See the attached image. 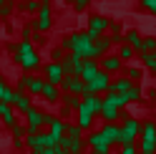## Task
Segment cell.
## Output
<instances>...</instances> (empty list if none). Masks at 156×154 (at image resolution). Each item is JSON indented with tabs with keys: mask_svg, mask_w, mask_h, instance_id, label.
Masks as SVG:
<instances>
[{
	"mask_svg": "<svg viewBox=\"0 0 156 154\" xmlns=\"http://www.w3.org/2000/svg\"><path fill=\"white\" fill-rule=\"evenodd\" d=\"M13 63H15V66H20V68H23L25 73L38 71V68L43 66V61H41V53H38V48L33 46V41H23V38L15 43Z\"/></svg>",
	"mask_w": 156,
	"mask_h": 154,
	"instance_id": "1",
	"label": "cell"
},
{
	"mask_svg": "<svg viewBox=\"0 0 156 154\" xmlns=\"http://www.w3.org/2000/svg\"><path fill=\"white\" fill-rule=\"evenodd\" d=\"M91 43H93V38L86 31H71L61 41V48L66 53H73V56L86 61V58H91Z\"/></svg>",
	"mask_w": 156,
	"mask_h": 154,
	"instance_id": "2",
	"label": "cell"
},
{
	"mask_svg": "<svg viewBox=\"0 0 156 154\" xmlns=\"http://www.w3.org/2000/svg\"><path fill=\"white\" fill-rule=\"evenodd\" d=\"M33 31L38 33H51L53 31V5H41L33 18Z\"/></svg>",
	"mask_w": 156,
	"mask_h": 154,
	"instance_id": "3",
	"label": "cell"
},
{
	"mask_svg": "<svg viewBox=\"0 0 156 154\" xmlns=\"http://www.w3.org/2000/svg\"><path fill=\"white\" fill-rule=\"evenodd\" d=\"M108 25H111V18L103 15V13H91L88 15V25H86V33L91 38H98L103 33H108Z\"/></svg>",
	"mask_w": 156,
	"mask_h": 154,
	"instance_id": "4",
	"label": "cell"
},
{
	"mask_svg": "<svg viewBox=\"0 0 156 154\" xmlns=\"http://www.w3.org/2000/svg\"><path fill=\"white\" fill-rule=\"evenodd\" d=\"M111 86V76L106 73V71H98L93 76V79L86 83V89H83V96H101V94H106V89Z\"/></svg>",
	"mask_w": 156,
	"mask_h": 154,
	"instance_id": "5",
	"label": "cell"
},
{
	"mask_svg": "<svg viewBox=\"0 0 156 154\" xmlns=\"http://www.w3.org/2000/svg\"><path fill=\"white\" fill-rule=\"evenodd\" d=\"M86 147H88L91 152H96V154H111V144L103 139L101 129H91L88 131V137H86Z\"/></svg>",
	"mask_w": 156,
	"mask_h": 154,
	"instance_id": "6",
	"label": "cell"
},
{
	"mask_svg": "<svg viewBox=\"0 0 156 154\" xmlns=\"http://www.w3.org/2000/svg\"><path fill=\"white\" fill-rule=\"evenodd\" d=\"M98 66H101V71H106L108 76H121L126 63L111 51V53H106V56H101V58H98Z\"/></svg>",
	"mask_w": 156,
	"mask_h": 154,
	"instance_id": "7",
	"label": "cell"
},
{
	"mask_svg": "<svg viewBox=\"0 0 156 154\" xmlns=\"http://www.w3.org/2000/svg\"><path fill=\"white\" fill-rule=\"evenodd\" d=\"M23 124H25V129H28V134H35V131H41L43 129V109H38L35 104L30 109H28L25 114H23Z\"/></svg>",
	"mask_w": 156,
	"mask_h": 154,
	"instance_id": "8",
	"label": "cell"
},
{
	"mask_svg": "<svg viewBox=\"0 0 156 154\" xmlns=\"http://www.w3.org/2000/svg\"><path fill=\"white\" fill-rule=\"evenodd\" d=\"M43 81H48V83H53V86H58L61 89V81H63V68H61V63L58 61H48V63H43Z\"/></svg>",
	"mask_w": 156,
	"mask_h": 154,
	"instance_id": "9",
	"label": "cell"
},
{
	"mask_svg": "<svg viewBox=\"0 0 156 154\" xmlns=\"http://www.w3.org/2000/svg\"><path fill=\"white\" fill-rule=\"evenodd\" d=\"M111 51H113V43H111L108 33H103V35H98V38H93V43H91V58H93V61H98L101 56L111 53Z\"/></svg>",
	"mask_w": 156,
	"mask_h": 154,
	"instance_id": "10",
	"label": "cell"
},
{
	"mask_svg": "<svg viewBox=\"0 0 156 154\" xmlns=\"http://www.w3.org/2000/svg\"><path fill=\"white\" fill-rule=\"evenodd\" d=\"M83 89H86V83L83 79H78V76H63V81H61V94H73V96H83Z\"/></svg>",
	"mask_w": 156,
	"mask_h": 154,
	"instance_id": "11",
	"label": "cell"
},
{
	"mask_svg": "<svg viewBox=\"0 0 156 154\" xmlns=\"http://www.w3.org/2000/svg\"><path fill=\"white\" fill-rule=\"evenodd\" d=\"M121 131L129 137V141H139V134H141V119L139 116H123V124H121Z\"/></svg>",
	"mask_w": 156,
	"mask_h": 154,
	"instance_id": "12",
	"label": "cell"
},
{
	"mask_svg": "<svg viewBox=\"0 0 156 154\" xmlns=\"http://www.w3.org/2000/svg\"><path fill=\"white\" fill-rule=\"evenodd\" d=\"M61 89H58V86H53V83H43V89H41V99L45 101V104H51V106H58V104H61Z\"/></svg>",
	"mask_w": 156,
	"mask_h": 154,
	"instance_id": "13",
	"label": "cell"
},
{
	"mask_svg": "<svg viewBox=\"0 0 156 154\" xmlns=\"http://www.w3.org/2000/svg\"><path fill=\"white\" fill-rule=\"evenodd\" d=\"M0 121H3L5 129H13L15 124L20 121V116L15 114V109L10 106V104H3V101H0Z\"/></svg>",
	"mask_w": 156,
	"mask_h": 154,
	"instance_id": "14",
	"label": "cell"
},
{
	"mask_svg": "<svg viewBox=\"0 0 156 154\" xmlns=\"http://www.w3.org/2000/svg\"><path fill=\"white\" fill-rule=\"evenodd\" d=\"M98 119H103V124H119V119H121V109H116L113 104L103 101V106H101V111H98Z\"/></svg>",
	"mask_w": 156,
	"mask_h": 154,
	"instance_id": "15",
	"label": "cell"
},
{
	"mask_svg": "<svg viewBox=\"0 0 156 154\" xmlns=\"http://www.w3.org/2000/svg\"><path fill=\"white\" fill-rule=\"evenodd\" d=\"M121 96H123L129 104H144V89H141V83H139V81H131V83H129V89H126Z\"/></svg>",
	"mask_w": 156,
	"mask_h": 154,
	"instance_id": "16",
	"label": "cell"
},
{
	"mask_svg": "<svg viewBox=\"0 0 156 154\" xmlns=\"http://www.w3.org/2000/svg\"><path fill=\"white\" fill-rule=\"evenodd\" d=\"M76 124H78L83 131H91L93 124H96V116H93L91 111H86L83 106H78V109H76Z\"/></svg>",
	"mask_w": 156,
	"mask_h": 154,
	"instance_id": "17",
	"label": "cell"
},
{
	"mask_svg": "<svg viewBox=\"0 0 156 154\" xmlns=\"http://www.w3.org/2000/svg\"><path fill=\"white\" fill-rule=\"evenodd\" d=\"M81 106L86 109V111H91L96 119H98V111H101V106H103V96H81Z\"/></svg>",
	"mask_w": 156,
	"mask_h": 154,
	"instance_id": "18",
	"label": "cell"
},
{
	"mask_svg": "<svg viewBox=\"0 0 156 154\" xmlns=\"http://www.w3.org/2000/svg\"><path fill=\"white\" fill-rule=\"evenodd\" d=\"M141 41H144V35H141L139 28H126V31H123V43H126V46H131L136 53L141 51Z\"/></svg>",
	"mask_w": 156,
	"mask_h": 154,
	"instance_id": "19",
	"label": "cell"
},
{
	"mask_svg": "<svg viewBox=\"0 0 156 154\" xmlns=\"http://www.w3.org/2000/svg\"><path fill=\"white\" fill-rule=\"evenodd\" d=\"M101 134H103V139L108 141L111 147H116V144H119V137H121V124H103Z\"/></svg>",
	"mask_w": 156,
	"mask_h": 154,
	"instance_id": "20",
	"label": "cell"
},
{
	"mask_svg": "<svg viewBox=\"0 0 156 154\" xmlns=\"http://www.w3.org/2000/svg\"><path fill=\"white\" fill-rule=\"evenodd\" d=\"M101 71V66H98V61H93V58H86L83 61V68H81V73H78V79H83V83H88L96 73Z\"/></svg>",
	"mask_w": 156,
	"mask_h": 154,
	"instance_id": "21",
	"label": "cell"
},
{
	"mask_svg": "<svg viewBox=\"0 0 156 154\" xmlns=\"http://www.w3.org/2000/svg\"><path fill=\"white\" fill-rule=\"evenodd\" d=\"M10 106L15 109V114H25L28 109L33 106V96H28V94H18V91H15V99H13Z\"/></svg>",
	"mask_w": 156,
	"mask_h": 154,
	"instance_id": "22",
	"label": "cell"
},
{
	"mask_svg": "<svg viewBox=\"0 0 156 154\" xmlns=\"http://www.w3.org/2000/svg\"><path fill=\"white\" fill-rule=\"evenodd\" d=\"M43 76H33V73H28V81H25V91L28 96H41V89H43Z\"/></svg>",
	"mask_w": 156,
	"mask_h": 154,
	"instance_id": "23",
	"label": "cell"
},
{
	"mask_svg": "<svg viewBox=\"0 0 156 154\" xmlns=\"http://www.w3.org/2000/svg\"><path fill=\"white\" fill-rule=\"evenodd\" d=\"M108 38H111L113 46H121V43H123V25H121L119 20H111V25H108Z\"/></svg>",
	"mask_w": 156,
	"mask_h": 154,
	"instance_id": "24",
	"label": "cell"
},
{
	"mask_svg": "<svg viewBox=\"0 0 156 154\" xmlns=\"http://www.w3.org/2000/svg\"><path fill=\"white\" fill-rule=\"evenodd\" d=\"M13 99H15V89L0 76V101L3 104H13Z\"/></svg>",
	"mask_w": 156,
	"mask_h": 154,
	"instance_id": "25",
	"label": "cell"
},
{
	"mask_svg": "<svg viewBox=\"0 0 156 154\" xmlns=\"http://www.w3.org/2000/svg\"><path fill=\"white\" fill-rule=\"evenodd\" d=\"M48 131H51L53 134V137L55 139H61V137H66V121L61 119V116H58V114H55V119L51 121V124H48V127H45Z\"/></svg>",
	"mask_w": 156,
	"mask_h": 154,
	"instance_id": "26",
	"label": "cell"
},
{
	"mask_svg": "<svg viewBox=\"0 0 156 154\" xmlns=\"http://www.w3.org/2000/svg\"><path fill=\"white\" fill-rule=\"evenodd\" d=\"M136 56H139L144 71H149L151 76H156V56H154V53H136Z\"/></svg>",
	"mask_w": 156,
	"mask_h": 154,
	"instance_id": "27",
	"label": "cell"
},
{
	"mask_svg": "<svg viewBox=\"0 0 156 154\" xmlns=\"http://www.w3.org/2000/svg\"><path fill=\"white\" fill-rule=\"evenodd\" d=\"M103 101H108V104H113V106L116 109H126V106H129V101H126L123 99V96H119V94H116V91H111V89H106V96H103Z\"/></svg>",
	"mask_w": 156,
	"mask_h": 154,
	"instance_id": "28",
	"label": "cell"
},
{
	"mask_svg": "<svg viewBox=\"0 0 156 154\" xmlns=\"http://www.w3.org/2000/svg\"><path fill=\"white\" fill-rule=\"evenodd\" d=\"M123 76H126V79H131V81H141V79H144V66H141V63L126 66V68H123Z\"/></svg>",
	"mask_w": 156,
	"mask_h": 154,
	"instance_id": "29",
	"label": "cell"
},
{
	"mask_svg": "<svg viewBox=\"0 0 156 154\" xmlns=\"http://www.w3.org/2000/svg\"><path fill=\"white\" fill-rule=\"evenodd\" d=\"M116 56L123 61V63H131L133 58H136V51L131 46H126V43H121V46H116Z\"/></svg>",
	"mask_w": 156,
	"mask_h": 154,
	"instance_id": "30",
	"label": "cell"
},
{
	"mask_svg": "<svg viewBox=\"0 0 156 154\" xmlns=\"http://www.w3.org/2000/svg\"><path fill=\"white\" fill-rule=\"evenodd\" d=\"M18 8H20L23 15H35L38 8H41V3H38V0H20V3H18Z\"/></svg>",
	"mask_w": 156,
	"mask_h": 154,
	"instance_id": "31",
	"label": "cell"
},
{
	"mask_svg": "<svg viewBox=\"0 0 156 154\" xmlns=\"http://www.w3.org/2000/svg\"><path fill=\"white\" fill-rule=\"evenodd\" d=\"M66 137L68 139H83V129L76 121H66Z\"/></svg>",
	"mask_w": 156,
	"mask_h": 154,
	"instance_id": "32",
	"label": "cell"
},
{
	"mask_svg": "<svg viewBox=\"0 0 156 154\" xmlns=\"http://www.w3.org/2000/svg\"><path fill=\"white\" fill-rule=\"evenodd\" d=\"M61 104H63V106H68L71 111H76L78 106H81V96H73V94H63V96H61Z\"/></svg>",
	"mask_w": 156,
	"mask_h": 154,
	"instance_id": "33",
	"label": "cell"
},
{
	"mask_svg": "<svg viewBox=\"0 0 156 154\" xmlns=\"http://www.w3.org/2000/svg\"><path fill=\"white\" fill-rule=\"evenodd\" d=\"M154 51H156V35H144L139 53H154Z\"/></svg>",
	"mask_w": 156,
	"mask_h": 154,
	"instance_id": "34",
	"label": "cell"
},
{
	"mask_svg": "<svg viewBox=\"0 0 156 154\" xmlns=\"http://www.w3.org/2000/svg\"><path fill=\"white\" fill-rule=\"evenodd\" d=\"M13 10H15V3L13 0H5V3L0 5V20H8V18L13 15Z\"/></svg>",
	"mask_w": 156,
	"mask_h": 154,
	"instance_id": "35",
	"label": "cell"
},
{
	"mask_svg": "<svg viewBox=\"0 0 156 154\" xmlns=\"http://www.w3.org/2000/svg\"><path fill=\"white\" fill-rule=\"evenodd\" d=\"M68 152H71V154L86 152V139H68Z\"/></svg>",
	"mask_w": 156,
	"mask_h": 154,
	"instance_id": "36",
	"label": "cell"
},
{
	"mask_svg": "<svg viewBox=\"0 0 156 154\" xmlns=\"http://www.w3.org/2000/svg\"><path fill=\"white\" fill-rule=\"evenodd\" d=\"M10 134H13V139H25V137H28V129H25L23 121H18L15 127L10 129Z\"/></svg>",
	"mask_w": 156,
	"mask_h": 154,
	"instance_id": "37",
	"label": "cell"
},
{
	"mask_svg": "<svg viewBox=\"0 0 156 154\" xmlns=\"http://www.w3.org/2000/svg\"><path fill=\"white\" fill-rule=\"evenodd\" d=\"M139 5H141V10H144V13L156 15V0H139Z\"/></svg>",
	"mask_w": 156,
	"mask_h": 154,
	"instance_id": "38",
	"label": "cell"
},
{
	"mask_svg": "<svg viewBox=\"0 0 156 154\" xmlns=\"http://www.w3.org/2000/svg\"><path fill=\"white\" fill-rule=\"evenodd\" d=\"M73 10L76 13H86V10H88V8H91V0H73Z\"/></svg>",
	"mask_w": 156,
	"mask_h": 154,
	"instance_id": "39",
	"label": "cell"
},
{
	"mask_svg": "<svg viewBox=\"0 0 156 154\" xmlns=\"http://www.w3.org/2000/svg\"><path fill=\"white\" fill-rule=\"evenodd\" d=\"M76 111H71L68 106H63V104H58V116H61L63 121H71V116H73Z\"/></svg>",
	"mask_w": 156,
	"mask_h": 154,
	"instance_id": "40",
	"label": "cell"
},
{
	"mask_svg": "<svg viewBox=\"0 0 156 154\" xmlns=\"http://www.w3.org/2000/svg\"><path fill=\"white\" fill-rule=\"evenodd\" d=\"M63 58H66V51L61 46H53L51 48V61H63Z\"/></svg>",
	"mask_w": 156,
	"mask_h": 154,
	"instance_id": "41",
	"label": "cell"
},
{
	"mask_svg": "<svg viewBox=\"0 0 156 154\" xmlns=\"http://www.w3.org/2000/svg\"><path fill=\"white\" fill-rule=\"evenodd\" d=\"M30 41H33V46L38 48V46H43L48 38H45V33H38V31H33V35H30Z\"/></svg>",
	"mask_w": 156,
	"mask_h": 154,
	"instance_id": "42",
	"label": "cell"
},
{
	"mask_svg": "<svg viewBox=\"0 0 156 154\" xmlns=\"http://www.w3.org/2000/svg\"><path fill=\"white\" fill-rule=\"evenodd\" d=\"M119 154H139V144H126V147H121Z\"/></svg>",
	"mask_w": 156,
	"mask_h": 154,
	"instance_id": "43",
	"label": "cell"
},
{
	"mask_svg": "<svg viewBox=\"0 0 156 154\" xmlns=\"http://www.w3.org/2000/svg\"><path fill=\"white\" fill-rule=\"evenodd\" d=\"M53 119H55V114H51V111H43V129H45V127H48V124H51Z\"/></svg>",
	"mask_w": 156,
	"mask_h": 154,
	"instance_id": "44",
	"label": "cell"
},
{
	"mask_svg": "<svg viewBox=\"0 0 156 154\" xmlns=\"http://www.w3.org/2000/svg\"><path fill=\"white\" fill-rule=\"evenodd\" d=\"M144 99L149 101V104H156V89H149V91H146V96H144Z\"/></svg>",
	"mask_w": 156,
	"mask_h": 154,
	"instance_id": "45",
	"label": "cell"
},
{
	"mask_svg": "<svg viewBox=\"0 0 156 154\" xmlns=\"http://www.w3.org/2000/svg\"><path fill=\"white\" fill-rule=\"evenodd\" d=\"M25 147V139H13V149H23Z\"/></svg>",
	"mask_w": 156,
	"mask_h": 154,
	"instance_id": "46",
	"label": "cell"
},
{
	"mask_svg": "<svg viewBox=\"0 0 156 154\" xmlns=\"http://www.w3.org/2000/svg\"><path fill=\"white\" fill-rule=\"evenodd\" d=\"M33 154H55V147H45L41 152H33Z\"/></svg>",
	"mask_w": 156,
	"mask_h": 154,
	"instance_id": "47",
	"label": "cell"
},
{
	"mask_svg": "<svg viewBox=\"0 0 156 154\" xmlns=\"http://www.w3.org/2000/svg\"><path fill=\"white\" fill-rule=\"evenodd\" d=\"M5 53L13 56V53H15V43H8V46H5Z\"/></svg>",
	"mask_w": 156,
	"mask_h": 154,
	"instance_id": "48",
	"label": "cell"
},
{
	"mask_svg": "<svg viewBox=\"0 0 156 154\" xmlns=\"http://www.w3.org/2000/svg\"><path fill=\"white\" fill-rule=\"evenodd\" d=\"M41 5H53V0H38Z\"/></svg>",
	"mask_w": 156,
	"mask_h": 154,
	"instance_id": "49",
	"label": "cell"
},
{
	"mask_svg": "<svg viewBox=\"0 0 156 154\" xmlns=\"http://www.w3.org/2000/svg\"><path fill=\"white\" fill-rule=\"evenodd\" d=\"M3 3H5V0H0V5H3Z\"/></svg>",
	"mask_w": 156,
	"mask_h": 154,
	"instance_id": "50",
	"label": "cell"
},
{
	"mask_svg": "<svg viewBox=\"0 0 156 154\" xmlns=\"http://www.w3.org/2000/svg\"><path fill=\"white\" fill-rule=\"evenodd\" d=\"M0 28H3V20H0Z\"/></svg>",
	"mask_w": 156,
	"mask_h": 154,
	"instance_id": "51",
	"label": "cell"
},
{
	"mask_svg": "<svg viewBox=\"0 0 156 154\" xmlns=\"http://www.w3.org/2000/svg\"><path fill=\"white\" fill-rule=\"evenodd\" d=\"M76 154H83V152H76Z\"/></svg>",
	"mask_w": 156,
	"mask_h": 154,
	"instance_id": "52",
	"label": "cell"
},
{
	"mask_svg": "<svg viewBox=\"0 0 156 154\" xmlns=\"http://www.w3.org/2000/svg\"><path fill=\"white\" fill-rule=\"evenodd\" d=\"M154 56H156V51H154Z\"/></svg>",
	"mask_w": 156,
	"mask_h": 154,
	"instance_id": "53",
	"label": "cell"
},
{
	"mask_svg": "<svg viewBox=\"0 0 156 154\" xmlns=\"http://www.w3.org/2000/svg\"><path fill=\"white\" fill-rule=\"evenodd\" d=\"M91 154H96V152H91Z\"/></svg>",
	"mask_w": 156,
	"mask_h": 154,
	"instance_id": "54",
	"label": "cell"
}]
</instances>
